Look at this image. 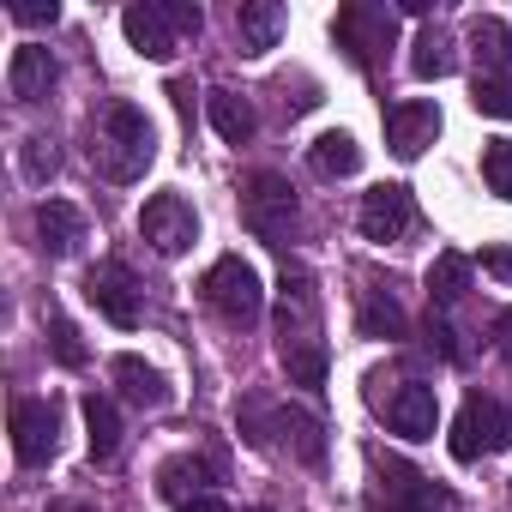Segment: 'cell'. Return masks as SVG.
<instances>
[{"label": "cell", "mask_w": 512, "mask_h": 512, "mask_svg": "<svg viewBox=\"0 0 512 512\" xmlns=\"http://www.w3.org/2000/svg\"><path fill=\"white\" fill-rule=\"evenodd\" d=\"M157 157V127L139 103H109L91 127V163L109 181H139Z\"/></svg>", "instance_id": "obj_1"}, {"label": "cell", "mask_w": 512, "mask_h": 512, "mask_svg": "<svg viewBox=\"0 0 512 512\" xmlns=\"http://www.w3.org/2000/svg\"><path fill=\"white\" fill-rule=\"evenodd\" d=\"M241 223L260 235L266 247H290V241H296V223H302V205H296L290 175L253 169V175L241 181Z\"/></svg>", "instance_id": "obj_2"}, {"label": "cell", "mask_w": 512, "mask_h": 512, "mask_svg": "<svg viewBox=\"0 0 512 512\" xmlns=\"http://www.w3.org/2000/svg\"><path fill=\"white\" fill-rule=\"evenodd\" d=\"M199 25H205V13L193 0H139V7L121 13V31L145 61H169L181 37H199Z\"/></svg>", "instance_id": "obj_3"}, {"label": "cell", "mask_w": 512, "mask_h": 512, "mask_svg": "<svg viewBox=\"0 0 512 512\" xmlns=\"http://www.w3.org/2000/svg\"><path fill=\"white\" fill-rule=\"evenodd\" d=\"M332 37H338V49L350 55V67L380 73L386 49L398 43V13L380 7V0H344L338 19H332Z\"/></svg>", "instance_id": "obj_4"}, {"label": "cell", "mask_w": 512, "mask_h": 512, "mask_svg": "<svg viewBox=\"0 0 512 512\" xmlns=\"http://www.w3.org/2000/svg\"><path fill=\"white\" fill-rule=\"evenodd\" d=\"M205 308L223 320V326H253V320H260L266 314V290H260V272H253L247 260H241V253H223V260L205 272Z\"/></svg>", "instance_id": "obj_5"}, {"label": "cell", "mask_w": 512, "mask_h": 512, "mask_svg": "<svg viewBox=\"0 0 512 512\" xmlns=\"http://www.w3.org/2000/svg\"><path fill=\"white\" fill-rule=\"evenodd\" d=\"M452 458L458 464H476V458H488V452H506L512 446V410L500 404V398H482V392H470L464 398V410H458V422H452Z\"/></svg>", "instance_id": "obj_6"}, {"label": "cell", "mask_w": 512, "mask_h": 512, "mask_svg": "<svg viewBox=\"0 0 512 512\" xmlns=\"http://www.w3.org/2000/svg\"><path fill=\"white\" fill-rule=\"evenodd\" d=\"M85 302H91L109 326H121V332H133L139 314H145V296H139V278H133L127 260H103V266H91V272H85Z\"/></svg>", "instance_id": "obj_7"}, {"label": "cell", "mask_w": 512, "mask_h": 512, "mask_svg": "<svg viewBox=\"0 0 512 512\" xmlns=\"http://www.w3.org/2000/svg\"><path fill=\"white\" fill-rule=\"evenodd\" d=\"M139 235L163 253V260H181V253L199 241V211L181 193H151L139 211Z\"/></svg>", "instance_id": "obj_8"}, {"label": "cell", "mask_w": 512, "mask_h": 512, "mask_svg": "<svg viewBox=\"0 0 512 512\" xmlns=\"http://www.w3.org/2000/svg\"><path fill=\"white\" fill-rule=\"evenodd\" d=\"M13 452L19 464H49L61 452V404L55 398H13Z\"/></svg>", "instance_id": "obj_9"}, {"label": "cell", "mask_w": 512, "mask_h": 512, "mask_svg": "<svg viewBox=\"0 0 512 512\" xmlns=\"http://www.w3.org/2000/svg\"><path fill=\"white\" fill-rule=\"evenodd\" d=\"M356 229H362V241H404L410 229H416V199H410V187H398V181H380V187H368L362 193V211H356Z\"/></svg>", "instance_id": "obj_10"}, {"label": "cell", "mask_w": 512, "mask_h": 512, "mask_svg": "<svg viewBox=\"0 0 512 512\" xmlns=\"http://www.w3.org/2000/svg\"><path fill=\"white\" fill-rule=\"evenodd\" d=\"M374 404L386 410V428L404 440H434V428H440V398L428 380H398L392 398H374Z\"/></svg>", "instance_id": "obj_11"}, {"label": "cell", "mask_w": 512, "mask_h": 512, "mask_svg": "<svg viewBox=\"0 0 512 512\" xmlns=\"http://www.w3.org/2000/svg\"><path fill=\"white\" fill-rule=\"evenodd\" d=\"M434 139H440V109H434L428 97H404V103L386 109V145H392L404 163L422 157Z\"/></svg>", "instance_id": "obj_12"}, {"label": "cell", "mask_w": 512, "mask_h": 512, "mask_svg": "<svg viewBox=\"0 0 512 512\" xmlns=\"http://www.w3.org/2000/svg\"><path fill=\"white\" fill-rule=\"evenodd\" d=\"M314 320H320V296H314V278H308L302 266H284V308H278V332H284V350L320 344V338H314Z\"/></svg>", "instance_id": "obj_13"}, {"label": "cell", "mask_w": 512, "mask_h": 512, "mask_svg": "<svg viewBox=\"0 0 512 512\" xmlns=\"http://www.w3.org/2000/svg\"><path fill=\"white\" fill-rule=\"evenodd\" d=\"M470 49H476V79L512 85V25L506 19H470Z\"/></svg>", "instance_id": "obj_14"}, {"label": "cell", "mask_w": 512, "mask_h": 512, "mask_svg": "<svg viewBox=\"0 0 512 512\" xmlns=\"http://www.w3.org/2000/svg\"><path fill=\"white\" fill-rule=\"evenodd\" d=\"M446 500H452V494L434 488L422 470L386 458V512H446Z\"/></svg>", "instance_id": "obj_15"}, {"label": "cell", "mask_w": 512, "mask_h": 512, "mask_svg": "<svg viewBox=\"0 0 512 512\" xmlns=\"http://www.w3.org/2000/svg\"><path fill=\"white\" fill-rule=\"evenodd\" d=\"M55 55L43 49V43H25V49H13V61H7V91L19 97V103H43L49 91H55Z\"/></svg>", "instance_id": "obj_16"}, {"label": "cell", "mask_w": 512, "mask_h": 512, "mask_svg": "<svg viewBox=\"0 0 512 512\" xmlns=\"http://www.w3.org/2000/svg\"><path fill=\"white\" fill-rule=\"evenodd\" d=\"M284 25H290V13L278 7V0H247V7L235 13V43H241V55H266V49H278Z\"/></svg>", "instance_id": "obj_17"}, {"label": "cell", "mask_w": 512, "mask_h": 512, "mask_svg": "<svg viewBox=\"0 0 512 512\" xmlns=\"http://www.w3.org/2000/svg\"><path fill=\"white\" fill-rule=\"evenodd\" d=\"M37 235H43V253L67 260V253L85 241V211L67 205V199H43V205H37Z\"/></svg>", "instance_id": "obj_18"}, {"label": "cell", "mask_w": 512, "mask_h": 512, "mask_svg": "<svg viewBox=\"0 0 512 512\" xmlns=\"http://www.w3.org/2000/svg\"><path fill=\"white\" fill-rule=\"evenodd\" d=\"M272 428L284 434V446H290L302 464H320V458H326V428H320L314 410H290V404H284V410H272Z\"/></svg>", "instance_id": "obj_19"}, {"label": "cell", "mask_w": 512, "mask_h": 512, "mask_svg": "<svg viewBox=\"0 0 512 512\" xmlns=\"http://www.w3.org/2000/svg\"><path fill=\"white\" fill-rule=\"evenodd\" d=\"M308 163H314V175L344 181V175H356V169H362V145H356L344 127H332V133H320V139L308 145Z\"/></svg>", "instance_id": "obj_20"}, {"label": "cell", "mask_w": 512, "mask_h": 512, "mask_svg": "<svg viewBox=\"0 0 512 512\" xmlns=\"http://www.w3.org/2000/svg\"><path fill=\"white\" fill-rule=\"evenodd\" d=\"M356 332H362V338H404L410 320H404V308L392 302V290L368 284V290H362V308H356Z\"/></svg>", "instance_id": "obj_21"}, {"label": "cell", "mask_w": 512, "mask_h": 512, "mask_svg": "<svg viewBox=\"0 0 512 512\" xmlns=\"http://www.w3.org/2000/svg\"><path fill=\"white\" fill-rule=\"evenodd\" d=\"M115 380H121L127 404H139V410H163V404H169L163 374H157L151 362H139V356H115Z\"/></svg>", "instance_id": "obj_22"}, {"label": "cell", "mask_w": 512, "mask_h": 512, "mask_svg": "<svg viewBox=\"0 0 512 512\" xmlns=\"http://www.w3.org/2000/svg\"><path fill=\"white\" fill-rule=\"evenodd\" d=\"M85 440H91L97 464H109L121 452V410H115V398H103V392L85 398Z\"/></svg>", "instance_id": "obj_23"}, {"label": "cell", "mask_w": 512, "mask_h": 512, "mask_svg": "<svg viewBox=\"0 0 512 512\" xmlns=\"http://www.w3.org/2000/svg\"><path fill=\"white\" fill-rule=\"evenodd\" d=\"M205 482H217V464H211V458H193V452H187V458H169V464L157 470V488H163L169 500H181V506H187V494L199 500Z\"/></svg>", "instance_id": "obj_24"}, {"label": "cell", "mask_w": 512, "mask_h": 512, "mask_svg": "<svg viewBox=\"0 0 512 512\" xmlns=\"http://www.w3.org/2000/svg\"><path fill=\"white\" fill-rule=\"evenodd\" d=\"M205 115H211V127H217L229 145H247L253 127H260V121H253V103L235 97V91H211V97H205Z\"/></svg>", "instance_id": "obj_25"}, {"label": "cell", "mask_w": 512, "mask_h": 512, "mask_svg": "<svg viewBox=\"0 0 512 512\" xmlns=\"http://www.w3.org/2000/svg\"><path fill=\"white\" fill-rule=\"evenodd\" d=\"M410 49H416V55H410V73H416V79H446V73L458 67L452 37H446L440 25H422V37H416Z\"/></svg>", "instance_id": "obj_26"}, {"label": "cell", "mask_w": 512, "mask_h": 512, "mask_svg": "<svg viewBox=\"0 0 512 512\" xmlns=\"http://www.w3.org/2000/svg\"><path fill=\"white\" fill-rule=\"evenodd\" d=\"M470 260H464V253H440V260H434V272H428V302L434 308H452L464 290H470Z\"/></svg>", "instance_id": "obj_27"}, {"label": "cell", "mask_w": 512, "mask_h": 512, "mask_svg": "<svg viewBox=\"0 0 512 512\" xmlns=\"http://www.w3.org/2000/svg\"><path fill=\"white\" fill-rule=\"evenodd\" d=\"M284 368H290V386H308V392H320V386H326V368H332V350H326V344L284 350Z\"/></svg>", "instance_id": "obj_28"}, {"label": "cell", "mask_w": 512, "mask_h": 512, "mask_svg": "<svg viewBox=\"0 0 512 512\" xmlns=\"http://www.w3.org/2000/svg\"><path fill=\"white\" fill-rule=\"evenodd\" d=\"M482 181H488V193L512 199V139H488L482 145Z\"/></svg>", "instance_id": "obj_29"}, {"label": "cell", "mask_w": 512, "mask_h": 512, "mask_svg": "<svg viewBox=\"0 0 512 512\" xmlns=\"http://www.w3.org/2000/svg\"><path fill=\"white\" fill-rule=\"evenodd\" d=\"M49 350L61 368H85V344H79V326L67 314H49Z\"/></svg>", "instance_id": "obj_30"}, {"label": "cell", "mask_w": 512, "mask_h": 512, "mask_svg": "<svg viewBox=\"0 0 512 512\" xmlns=\"http://www.w3.org/2000/svg\"><path fill=\"white\" fill-rule=\"evenodd\" d=\"M470 103H476V115L512 121V85H488V79H476V85H470Z\"/></svg>", "instance_id": "obj_31"}, {"label": "cell", "mask_w": 512, "mask_h": 512, "mask_svg": "<svg viewBox=\"0 0 512 512\" xmlns=\"http://www.w3.org/2000/svg\"><path fill=\"white\" fill-rule=\"evenodd\" d=\"M19 169H25V181H49V175H55L49 139H25V145H19Z\"/></svg>", "instance_id": "obj_32"}, {"label": "cell", "mask_w": 512, "mask_h": 512, "mask_svg": "<svg viewBox=\"0 0 512 512\" xmlns=\"http://www.w3.org/2000/svg\"><path fill=\"white\" fill-rule=\"evenodd\" d=\"M428 344H434V350H440L446 362H464V344H458L452 320H446V314H434V308H428Z\"/></svg>", "instance_id": "obj_33"}, {"label": "cell", "mask_w": 512, "mask_h": 512, "mask_svg": "<svg viewBox=\"0 0 512 512\" xmlns=\"http://www.w3.org/2000/svg\"><path fill=\"white\" fill-rule=\"evenodd\" d=\"M13 25H55L61 19V7H55V0H13Z\"/></svg>", "instance_id": "obj_34"}, {"label": "cell", "mask_w": 512, "mask_h": 512, "mask_svg": "<svg viewBox=\"0 0 512 512\" xmlns=\"http://www.w3.org/2000/svg\"><path fill=\"white\" fill-rule=\"evenodd\" d=\"M482 272L500 278V284H512V247H482Z\"/></svg>", "instance_id": "obj_35"}, {"label": "cell", "mask_w": 512, "mask_h": 512, "mask_svg": "<svg viewBox=\"0 0 512 512\" xmlns=\"http://www.w3.org/2000/svg\"><path fill=\"white\" fill-rule=\"evenodd\" d=\"M488 338H494V350L512 362V308H500V314L488 320Z\"/></svg>", "instance_id": "obj_36"}, {"label": "cell", "mask_w": 512, "mask_h": 512, "mask_svg": "<svg viewBox=\"0 0 512 512\" xmlns=\"http://www.w3.org/2000/svg\"><path fill=\"white\" fill-rule=\"evenodd\" d=\"M169 103H175L181 115H193V85H187V79H169Z\"/></svg>", "instance_id": "obj_37"}, {"label": "cell", "mask_w": 512, "mask_h": 512, "mask_svg": "<svg viewBox=\"0 0 512 512\" xmlns=\"http://www.w3.org/2000/svg\"><path fill=\"white\" fill-rule=\"evenodd\" d=\"M181 512H229V506H223V500H211V494H199V500H187Z\"/></svg>", "instance_id": "obj_38"}]
</instances>
